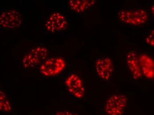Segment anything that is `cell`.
I'll return each mask as SVG.
<instances>
[{"label": "cell", "mask_w": 154, "mask_h": 115, "mask_svg": "<svg viewBox=\"0 0 154 115\" xmlns=\"http://www.w3.org/2000/svg\"><path fill=\"white\" fill-rule=\"evenodd\" d=\"M117 16L121 22L132 26H144L149 20L148 13L142 8L123 9L118 12Z\"/></svg>", "instance_id": "6da1fadb"}, {"label": "cell", "mask_w": 154, "mask_h": 115, "mask_svg": "<svg viewBox=\"0 0 154 115\" xmlns=\"http://www.w3.org/2000/svg\"><path fill=\"white\" fill-rule=\"evenodd\" d=\"M49 53V50L45 47H36L31 49L23 56L22 60V65L25 68L35 67L47 59Z\"/></svg>", "instance_id": "7a4b0ae2"}, {"label": "cell", "mask_w": 154, "mask_h": 115, "mask_svg": "<svg viewBox=\"0 0 154 115\" xmlns=\"http://www.w3.org/2000/svg\"><path fill=\"white\" fill-rule=\"evenodd\" d=\"M128 98L122 93H114L108 98L105 105L108 115H122L127 105Z\"/></svg>", "instance_id": "3957f363"}, {"label": "cell", "mask_w": 154, "mask_h": 115, "mask_svg": "<svg viewBox=\"0 0 154 115\" xmlns=\"http://www.w3.org/2000/svg\"><path fill=\"white\" fill-rule=\"evenodd\" d=\"M66 63L63 58L53 57L47 59L41 64L39 72L43 75L52 77L60 74L65 68Z\"/></svg>", "instance_id": "277c9868"}, {"label": "cell", "mask_w": 154, "mask_h": 115, "mask_svg": "<svg viewBox=\"0 0 154 115\" xmlns=\"http://www.w3.org/2000/svg\"><path fill=\"white\" fill-rule=\"evenodd\" d=\"M96 71L100 79L109 81L112 77L114 71L113 61L107 56L98 58L95 63Z\"/></svg>", "instance_id": "5b68a950"}, {"label": "cell", "mask_w": 154, "mask_h": 115, "mask_svg": "<svg viewBox=\"0 0 154 115\" xmlns=\"http://www.w3.org/2000/svg\"><path fill=\"white\" fill-rule=\"evenodd\" d=\"M22 22L21 14L15 9L5 10L0 15V25L4 29H17L20 27Z\"/></svg>", "instance_id": "8992f818"}, {"label": "cell", "mask_w": 154, "mask_h": 115, "mask_svg": "<svg viewBox=\"0 0 154 115\" xmlns=\"http://www.w3.org/2000/svg\"><path fill=\"white\" fill-rule=\"evenodd\" d=\"M45 25L48 31L56 33L64 30L67 28V22L63 14L54 12L49 17Z\"/></svg>", "instance_id": "52a82bcc"}, {"label": "cell", "mask_w": 154, "mask_h": 115, "mask_svg": "<svg viewBox=\"0 0 154 115\" xmlns=\"http://www.w3.org/2000/svg\"><path fill=\"white\" fill-rule=\"evenodd\" d=\"M65 84L70 93L77 98H82L85 94V89L81 78L75 74L68 77Z\"/></svg>", "instance_id": "ba28073f"}, {"label": "cell", "mask_w": 154, "mask_h": 115, "mask_svg": "<svg viewBox=\"0 0 154 115\" xmlns=\"http://www.w3.org/2000/svg\"><path fill=\"white\" fill-rule=\"evenodd\" d=\"M126 63L132 77L134 79H139L142 77L143 74L140 66L139 57L133 50L128 52L126 56Z\"/></svg>", "instance_id": "9c48e42d"}, {"label": "cell", "mask_w": 154, "mask_h": 115, "mask_svg": "<svg viewBox=\"0 0 154 115\" xmlns=\"http://www.w3.org/2000/svg\"><path fill=\"white\" fill-rule=\"evenodd\" d=\"M142 74L148 79L154 78V60L146 54L139 56Z\"/></svg>", "instance_id": "30bf717a"}, {"label": "cell", "mask_w": 154, "mask_h": 115, "mask_svg": "<svg viewBox=\"0 0 154 115\" xmlns=\"http://www.w3.org/2000/svg\"><path fill=\"white\" fill-rule=\"evenodd\" d=\"M95 3L91 0H71L68 2V5L71 10L77 13H82Z\"/></svg>", "instance_id": "8fae6325"}, {"label": "cell", "mask_w": 154, "mask_h": 115, "mask_svg": "<svg viewBox=\"0 0 154 115\" xmlns=\"http://www.w3.org/2000/svg\"><path fill=\"white\" fill-rule=\"evenodd\" d=\"M0 110L5 113H8L12 110L11 104L6 98L5 93L1 91L0 94Z\"/></svg>", "instance_id": "7c38bea8"}, {"label": "cell", "mask_w": 154, "mask_h": 115, "mask_svg": "<svg viewBox=\"0 0 154 115\" xmlns=\"http://www.w3.org/2000/svg\"><path fill=\"white\" fill-rule=\"evenodd\" d=\"M145 41L147 45L154 47V29L147 34L145 37Z\"/></svg>", "instance_id": "4fadbf2b"}, {"label": "cell", "mask_w": 154, "mask_h": 115, "mask_svg": "<svg viewBox=\"0 0 154 115\" xmlns=\"http://www.w3.org/2000/svg\"><path fill=\"white\" fill-rule=\"evenodd\" d=\"M55 115H78L68 111H62L56 113Z\"/></svg>", "instance_id": "5bb4252c"}, {"label": "cell", "mask_w": 154, "mask_h": 115, "mask_svg": "<svg viewBox=\"0 0 154 115\" xmlns=\"http://www.w3.org/2000/svg\"><path fill=\"white\" fill-rule=\"evenodd\" d=\"M151 12H152V14L154 16V4L152 5L151 8Z\"/></svg>", "instance_id": "9a60e30c"}]
</instances>
